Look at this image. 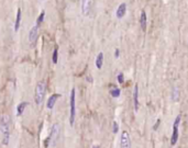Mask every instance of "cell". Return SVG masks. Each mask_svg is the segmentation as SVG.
Here are the masks:
<instances>
[{
  "instance_id": "6da1fadb",
  "label": "cell",
  "mask_w": 188,
  "mask_h": 148,
  "mask_svg": "<svg viewBox=\"0 0 188 148\" xmlns=\"http://www.w3.org/2000/svg\"><path fill=\"white\" fill-rule=\"evenodd\" d=\"M0 132L2 136V144L7 146L10 140V116L6 114L0 118Z\"/></svg>"
},
{
  "instance_id": "7a4b0ae2",
  "label": "cell",
  "mask_w": 188,
  "mask_h": 148,
  "mask_svg": "<svg viewBox=\"0 0 188 148\" xmlns=\"http://www.w3.org/2000/svg\"><path fill=\"white\" fill-rule=\"evenodd\" d=\"M45 93H46V83H45V81L41 80L36 83V87H35V90H34V102L36 105L40 107V105L43 103Z\"/></svg>"
},
{
  "instance_id": "3957f363",
  "label": "cell",
  "mask_w": 188,
  "mask_h": 148,
  "mask_svg": "<svg viewBox=\"0 0 188 148\" xmlns=\"http://www.w3.org/2000/svg\"><path fill=\"white\" fill-rule=\"evenodd\" d=\"M61 131H62V127L61 125L58 123H54L52 125L51 127V133H50V136L47 138V143L46 145H51L52 147L56 146L58 139H60V136H61Z\"/></svg>"
},
{
  "instance_id": "277c9868",
  "label": "cell",
  "mask_w": 188,
  "mask_h": 148,
  "mask_svg": "<svg viewBox=\"0 0 188 148\" xmlns=\"http://www.w3.org/2000/svg\"><path fill=\"white\" fill-rule=\"evenodd\" d=\"M69 107H71V113H69V124L71 126L74 125L75 115H76V90L75 88L72 89L71 97H69Z\"/></svg>"
},
{
  "instance_id": "5b68a950",
  "label": "cell",
  "mask_w": 188,
  "mask_h": 148,
  "mask_svg": "<svg viewBox=\"0 0 188 148\" xmlns=\"http://www.w3.org/2000/svg\"><path fill=\"white\" fill-rule=\"evenodd\" d=\"M180 121H181V115L178 114L176 116V119L174 121V125H173V134H172V137H170V145L172 146H174L176 145V143L177 140H178V126H179V123H180Z\"/></svg>"
},
{
  "instance_id": "8992f818",
  "label": "cell",
  "mask_w": 188,
  "mask_h": 148,
  "mask_svg": "<svg viewBox=\"0 0 188 148\" xmlns=\"http://www.w3.org/2000/svg\"><path fill=\"white\" fill-rule=\"evenodd\" d=\"M132 143H131V137L128 131H122L121 136H120V148H131Z\"/></svg>"
},
{
  "instance_id": "52a82bcc",
  "label": "cell",
  "mask_w": 188,
  "mask_h": 148,
  "mask_svg": "<svg viewBox=\"0 0 188 148\" xmlns=\"http://www.w3.org/2000/svg\"><path fill=\"white\" fill-rule=\"evenodd\" d=\"M91 3L93 0H80V10L83 15H88L91 10Z\"/></svg>"
},
{
  "instance_id": "ba28073f",
  "label": "cell",
  "mask_w": 188,
  "mask_h": 148,
  "mask_svg": "<svg viewBox=\"0 0 188 148\" xmlns=\"http://www.w3.org/2000/svg\"><path fill=\"white\" fill-rule=\"evenodd\" d=\"M37 34H39V26L33 25L29 32V42L31 44H34L37 40Z\"/></svg>"
},
{
  "instance_id": "9c48e42d",
  "label": "cell",
  "mask_w": 188,
  "mask_h": 148,
  "mask_svg": "<svg viewBox=\"0 0 188 148\" xmlns=\"http://www.w3.org/2000/svg\"><path fill=\"white\" fill-rule=\"evenodd\" d=\"M139 87L138 84L134 86V90H133V105H134V111L138 112L139 110Z\"/></svg>"
},
{
  "instance_id": "30bf717a",
  "label": "cell",
  "mask_w": 188,
  "mask_h": 148,
  "mask_svg": "<svg viewBox=\"0 0 188 148\" xmlns=\"http://www.w3.org/2000/svg\"><path fill=\"white\" fill-rule=\"evenodd\" d=\"M61 97V94H58V93H55V94H53V96H51L49 98V100H47V102H46V108L49 109V110H52L53 107L55 105L56 101H57V99Z\"/></svg>"
},
{
  "instance_id": "8fae6325",
  "label": "cell",
  "mask_w": 188,
  "mask_h": 148,
  "mask_svg": "<svg viewBox=\"0 0 188 148\" xmlns=\"http://www.w3.org/2000/svg\"><path fill=\"white\" fill-rule=\"evenodd\" d=\"M126 12H127V4L123 2V3L120 4L119 7H118L117 11H116V17H117L118 19H122L123 17H124Z\"/></svg>"
},
{
  "instance_id": "7c38bea8",
  "label": "cell",
  "mask_w": 188,
  "mask_h": 148,
  "mask_svg": "<svg viewBox=\"0 0 188 148\" xmlns=\"http://www.w3.org/2000/svg\"><path fill=\"white\" fill-rule=\"evenodd\" d=\"M95 64H96L97 69H101V68H102V65H104V53H102V52H100L99 54L97 55Z\"/></svg>"
},
{
  "instance_id": "4fadbf2b",
  "label": "cell",
  "mask_w": 188,
  "mask_h": 148,
  "mask_svg": "<svg viewBox=\"0 0 188 148\" xmlns=\"http://www.w3.org/2000/svg\"><path fill=\"white\" fill-rule=\"evenodd\" d=\"M140 23H141V29L143 31L146 30V13L144 10L141 11V19H140Z\"/></svg>"
},
{
  "instance_id": "5bb4252c",
  "label": "cell",
  "mask_w": 188,
  "mask_h": 148,
  "mask_svg": "<svg viewBox=\"0 0 188 148\" xmlns=\"http://www.w3.org/2000/svg\"><path fill=\"white\" fill-rule=\"evenodd\" d=\"M28 102H21L20 104H18V107H17V115L20 116V115H22L23 112H24V110L26 109V107H28Z\"/></svg>"
},
{
  "instance_id": "9a60e30c",
  "label": "cell",
  "mask_w": 188,
  "mask_h": 148,
  "mask_svg": "<svg viewBox=\"0 0 188 148\" xmlns=\"http://www.w3.org/2000/svg\"><path fill=\"white\" fill-rule=\"evenodd\" d=\"M20 23H21V9L19 8L17 11V18H15V22H14V31L18 32V30L20 28Z\"/></svg>"
},
{
  "instance_id": "2e32d148",
  "label": "cell",
  "mask_w": 188,
  "mask_h": 148,
  "mask_svg": "<svg viewBox=\"0 0 188 148\" xmlns=\"http://www.w3.org/2000/svg\"><path fill=\"white\" fill-rule=\"evenodd\" d=\"M120 93H121V91H120V89L119 88H117V87H115V86H112L111 87V89H110V94L113 98H119L120 97Z\"/></svg>"
},
{
  "instance_id": "e0dca14e",
  "label": "cell",
  "mask_w": 188,
  "mask_h": 148,
  "mask_svg": "<svg viewBox=\"0 0 188 148\" xmlns=\"http://www.w3.org/2000/svg\"><path fill=\"white\" fill-rule=\"evenodd\" d=\"M172 99H173V101L177 102L179 100V90L177 87H174L173 89V92H172Z\"/></svg>"
},
{
  "instance_id": "ac0fdd59",
  "label": "cell",
  "mask_w": 188,
  "mask_h": 148,
  "mask_svg": "<svg viewBox=\"0 0 188 148\" xmlns=\"http://www.w3.org/2000/svg\"><path fill=\"white\" fill-rule=\"evenodd\" d=\"M57 60H58V48H57V47H55L54 51H53V55H52L53 64H57Z\"/></svg>"
},
{
  "instance_id": "d6986e66",
  "label": "cell",
  "mask_w": 188,
  "mask_h": 148,
  "mask_svg": "<svg viewBox=\"0 0 188 148\" xmlns=\"http://www.w3.org/2000/svg\"><path fill=\"white\" fill-rule=\"evenodd\" d=\"M44 17H45V11H42V12L40 13V15H39V18H37V20H36V24H35V25L40 26V25L42 24L43 21H44Z\"/></svg>"
},
{
  "instance_id": "ffe728a7",
  "label": "cell",
  "mask_w": 188,
  "mask_h": 148,
  "mask_svg": "<svg viewBox=\"0 0 188 148\" xmlns=\"http://www.w3.org/2000/svg\"><path fill=\"white\" fill-rule=\"evenodd\" d=\"M112 132H113L115 134H117L118 132H119V125H118V123L116 122V121L112 123Z\"/></svg>"
},
{
  "instance_id": "44dd1931",
  "label": "cell",
  "mask_w": 188,
  "mask_h": 148,
  "mask_svg": "<svg viewBox=\"0 0 188 148\" xmlns=\"http://www.w3.org/2000/svg\"><path fill=\"white\" fill-rule=\"evenodd\" d=\"M117 79H118V82H119L120 84H122L123 82H124V76H123L122 72H120L119 75L117 76Z\"/></svg>"
},
{
  "instance_id": "7402d4cb",
  "label": "cell",
  "mask_w": 188,
  "mask_h": 148,
  "mask_svg": "<svg viewBox=\"0 0 188 148\" xmlns=\"http://www.w3.org/2000/svg\"><path fill=\"white\" fill-rule=\"evenodd\" d=\"M159 124H161V120L158 119V120L156 121V123H155V125L153 126V130H154V131H156V130L158 128V126H159Z\"/></svg>"
},
{
  "instance_id": "603a6c76",
  "label": "cell",
  "mask_w": 188,
  "mask_h": 148,
  "mask_svg": "<svg viewBox=\"0 0 188 148\" xmlns=\"http://www.w3.org/2000/svg\"><path fill=\"white\" fill-rule=\"evenodd\" d=\"M119 55H120V51L117 48V50L115 51V57H116V58H118V57H119Z\"/></svg>"
},
{
  "instance_id": "cb8c5ba5",
  "label": "cell",
  "mask_w": 188,
  "mask_h": 148,
  "mask_svg": "<svg viewBox=\"0 0 188 148\" xmlns=\"http://www.w3.org/2000/svg\"><path fill=\"white\" fill-rule=\"evenodd\" d=\"M86 79H87V81H89V82H93V79H91V77H90V76H89V77L87 76V78H86Z\"/></svg>"
},
{
  "instance_id": "d4e9b609",
  "label": "cell",
  "mask_w": 188,
  "mask_h": 148,
  "mask_svg": "<svg viewBox=\"0 0 188 148\" xmlns=\"http://www.w3.org/2000/svg\"><path fill=\"white\" fill-rule=\"evenodd\" d=\"M93 148H99V146H94Z\"/></svg>"
},
{
  "instance_id": "484cf974",
  "label": "cell",
  "mask_w": 188,
  "mask_h": 148,
  "mask_svg": "<svg viewBox=\"0 0 188 148\" xmlns=\"http://www.w3.org/2000/svg\"><path fill=\"white\" fill-rule=\"evenodd\" d=\"M42 1H45V0H42Z\"/></svg>"
}]
</instances>
